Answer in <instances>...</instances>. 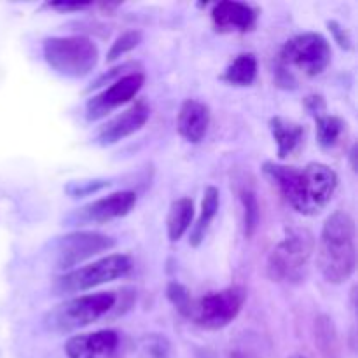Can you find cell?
<instances>
[{
	"label": "cell",
	"instance_id": "6da1fadb",
	"mask_svg": "<svg viewBox=\"0 0 358 358\" xmlns=\"http://www.w3.org/2000/svg\"><path fill=\"white\" fill-rule=\"evenodd\" d=\"M262 171L276 185L283 199L296 212L308 217L318 215L331 203L339 184L338 173L324 163H310L303 170H297L266 161Z\"/></svg>",
	"mask_w": 358,
	"mask_h": 358
},
{
	"label": "cell",
	"instance_id": "7a4b0ae2",
	"mask_svg": "<svg viewBox=\"0 0 358 358\" xmlns=\"http://www.w3.org/2000/svg\"><path fill=\"white\" fill-rule=\"evenodd\" d=\"M355 220L345 210H336L327 217L320 233L317 266L327 283L341 285L355 273L357 266Z\"/></svg>",
	"mask_w": 358,
	"mask_h": 358
},
{
	"label": "cell",
	"instance_id": "3957f363",
	"mask_svg": "<svg viewBox=\"0 0 358 358\" xmlns=\"http://www.w3.org/2000/svg\"><path fill=\"white\" fill-rule=\"evenodd\" d=\"M331 42L317 31L299 34L287 41L278 58V83L290 86L297 77H317L331 65Z\"/></svg>",
	"mask_w": 358,
	"mask_h": 358
},
{
	"label": "cell",
	"instance_id": "277c9868",
	"mask_svg": "<svg viewBox=\"0 0 358 358\" xmlns=\"http://www.w3.org/2000/svg\"><path fill=\"white\" fill-rule=\"evenodd\" d=\"M117 304L114 292H96L66 299L44 315V329L55 334H70L110 313Z\"/></svg>",
	"mask_w": 358,
	"mask_h": 358
},
{
	"label": "cell",
	"instance_id": "5b68a950",
	"mask_svg": "<svg viewBox=\"0 0 358 358\" xmlns=\"http://www.w3.org/2000/svg\"><path fill=\"white\" fill-rule=\"evenodd\" d=\"M42 55L45 63L58 76L69 79H83L90 76L100 59L98 45L83 35L45 38L42 42Z\"/></svg>",
	"mask_w": 358,
	"mask_h": 358
},
{
	"label": "cell",
	"instance_id": "8992f818",
	"mask_svg": "<svg viewBox=\"0 0 358 358\" xmlns=\"http://www.w3.org/2000/svg\"><path fill=\"white\" fill-rule=\"evenodd\" d=\"M315 240L310 229L294 227L268 257L266 273L276 283H299L313 255Z\"/></svg>",
	"mask_w": 358,
	"mask_h": 358
},
{
	"label": "cell",
	"instance_id": "52a82bcc",
	"mask_svg": "<svg viewBox=\"0 0 358 358\" xmlns=\"http://www.w3.org/2000/svg\"><path fill=\"white\" fill-rule=\"evenodd\" d=\"M133 268L131 259L126 254H110L101 257L91 264L83 268L66 271L65 275L58 276L52 283V290L56 296H70V294H80L86 290L96 289L103 283L115 282L129 275Z\"/></svg>",
	"mask_w": 358,
	"mask_h": 358
},
{
	"label": "cell",
	"instance_id": "ba28073f",
	"mask_svg": "<svg viewBox=\"0 0 358 358\" xmlns=\"http://www.w3.org/2000/svg\"><path fill=\"white\" fill-rule=\"evenodd\" d=\"M245 301L247 290L240 285H231L219 292H210L192 299L187 318L205 331H220L236 320Z\"/></svg>",
	"mask_w": 358,
	"mask_h": 358
},
{
	"label": "cell",
	"instance_id": "9c48e42d",
	"mask_svg": "<svg viewBox=\"0 0 358 358\" xmlns=\"http://www.w3.org/2000/svg\"><path fill=\"white\" fill-rule=\"evenodd\" d=\"M115 241L110 236L94 231H73V233L58 236L52 243V261L59 271H72L76 266L83 264L87 259L101 252L112 250Z\"/></svg>",
	"mask_w": 358,
	"mask_h": 358
},
{
	"label": "cell",
	"instance_id": "30bf717a",
	"mask_svg": "<svg viewBox=\"0 0 358 358\" xmlns=\"http://www.w3.org/2000/svg\"><path fill=\"white\" fill-rule=\"evenodd\" d=\"M136 205V194L131 191H119L94 199L87 205L80 206L66 217V226H101L114 219L128 215Z\"/></svg>",
	"mask_w": 358,
	"mask_h": 358
},
{
	"label": "cell",
	"instance_id": "8fae6325",
	"mask_svg": "<svg viewBox=\"0 0 358 358\" xmlns=\"http://www.w3.org/2000/svg\"><path fill=\"white\" fill-rule=\"evenodd\" d=\"M145 77L142 72H133L128 76L121 77L119 80L112 83L100 93L93 94L86 103V119L90 122H96L100 119L107 117L110 112L126 105L138 94L142 90Z\"/></svg>",
	"mask_w": 358,
	"mask_h": 358
},
{
	"label": "cell",
	"instance_id": "7c38bea8",
	"mask_svg": "<svg viewBox=\"0 0 358 358\" xmlns=\"http://www.w3.org/2000/svg\"><path fill=\"white\" fill-rule=\"evenodd\" d=\"M150 117V108L145 101L138 100L131 105L129 108H126L124 112L117 114L115 117H112L110 121L105 122L103 126H100L96 133V142L101 147H110L119 143L121 140L128 138V136L135 135L136 131L145 126V122Z\"/></svg>",
	"mask_w": 358,
	"mask_h": 358
},
{
	"label": "cell",
	"instance_id": "4fadbf2b",
	"mask_svg": "<svg viewBox=\"0 0 358 358\" xmlns=\"http://www.w3.org/2000/svg\"><path fill=\"white\" fill-rule=\"evenodd\" d=\"M212 23L219 31H250L257 23L259 10L245 2H224L213 3L212 7Z\"/></svg>",
	"mask_w": 358,
	"mask_h": 358
},
{
	"label": "cell",
	"instance_id": "5bb4252c",
	"mask_svg": "<svg viewBox=\"0 0 358 358\" xmlns=\"http://www.w3.org/2000/svg\"><path fill=\"white\" fill-rule=\"evenodd\" d=\"M119 345V334L110 329L73 336L66 341L65 353L69 358H100L110 355Z\"/></svg>",
	"mask_w": 358,
	"mask_h": 358
},
{
	"label": "cell",
	"instance_id": "9a60e30c",
	"mask_svg": "<svg viewBox=\"0 0 358 358\" xmlns=\"http://www.w3.org/2000/svg\"><path fill=\"white\" fill-rule=\"evenodd\" d=\"M210 108L198 100H185L177 115V131L184 140L199 143L208 133Z\"/></svg>",
	"mask_w": 358,
	"mask_h": 358
},
{
	"label": "cell",
	"instance_id": "2e32d148",
	"mask_svg": "<svg viewBox=\"0 0 358 358\" xmlns=\"http://www.w3.org/2000/svg\"><path fill=\"white\" fill-rule=\"evenodd\" d=\"M269 129L276 142V154L278 159H287L292 156L304 142V129L303 124L292 121V119L282 117V115H275L269 119Z\"/></svg>",
	"mask_w": 358,
	"mask_h": 358
},
{
	"label": "cell",
	"instance_id": "e0dca14e",
	"mask_svg": "<svg viewBox=\"0 0 358 358\" xmlns=\"http://www.w3.org/2000/svg\"><path fill=\"white\" fill-rule=\"evenodd\" d=\"M219 203H220V192L215 185H208L205 189L201 201V212H199L198 220L191 229V238H189V245L191 247H199L205 240L206 233H208L210 226H212L213 219L217 217L219 212Z\"/></svg>",
	"mask_w": 358,
	"mask_h": 358
},
{
	"label": "cell",
	"instance_id": "ac0fdd59",
	"mask_svg": "<svg viewBox=\"0 0 358 358\" xmlns=\"http://www.w3.org/2000/svg\"><path fill=\"white\" fill-rule=\"evenodd\" d=\"M194 220V201L191 198H178L171 203L166 217V233L170 241H180Z\"/></svg>",
	"mask_w": 358,
	"mask_h": 358
},
{
	"label": "cell",
	"instance_id": "d6986e66",
	"mask_svg": "<svg viewBox=\"0 0 358 358\" xmlns=\"http://www.w3.org/2000/svg\"><path fill=\"white\" fill-rule=\"evenodd\" d=\"M257 58L252 52H241L227 65L222 80L231 86H250L257 77Z\"/></svg>",
	"mask_w": 358,
	"mask_h": 358
},
{
	"label": "cell",
	"instance_id": "ffe728a7",
	"mask_svg": "<svg viewBox=\"0 0 358 358\" xmlns=\"http://www.w3.org/2000/svg\"><path fill=\"white\" fill-rule=\"evenodd\" d=\"M315 343L324 358L339 357V338L332 318L327 315H318L315 318Z\"/></svg>",
	"mask_w": 358,
	"mask_h": 358
},
{
	"label": "cell",
	"instance_id": "44dd1931",
	"mask_svg": "<svg viewBox=\"0 0 358 358\" xmlns=\"http://www.w3.org/2000/svg\"><path fill=\"white\" fill-rule=\"evenodd\" d=\"M238 196H240L241 206H243L245 238H252L257 233L259 220H261V205H259V199L254 187H250V185H243V187L238 191Z\"/></svg>",
	"mask_w": 358,
	"mask_h": 358
},
{
	"label": "cell",
	"instance_id": "7402d4cb",
	"mask_svg": "<svg viewBox=\"0 0 358 358\" xmlns=\"http://www.w3.org/2000/svg\"><path fill=\"white\" fill-rule=\"evenodd\" d=\"M346 122L338 115L324 114L317 117V140L324 149H332L338 145L345 133Z\"/></svg>",
	"mask_w": 358,
	"mask_h": 358
},
{
	"label": "cell",
	"instance_id": "603a6c76",
	"mask_svg": "<svg viewBox=\"0 0 358 358\" xmlns=\"http://www.w3.org/2000/svg\"><path fill=\"white\" fill-rule=\"evenodd\" d=\"M140 42H142V31L140 30L124 31V34H121L117 38H115L114 44H112V48L108 49L107 62L112 63V62H115V59L121 58V56L128 55V52L133 51V49H135Z\"/></svg>",
	"mask_w": 358,
	"mask_h": 358
},
{
	"label": "cell",
	"instance_id": "cb8c5ba5",
	"mask_svg": "<svg viewBox=\"0 0 358 358\" xmlns=\"http://www.w3.org/2000/svg\"><path fill=\"white\" fill-rule=\"evenodd\" d=\"M135 69H140L138 62H124L121 63V65L112 66L110 70H107V72H103L101 76H98L96 79L86 87V93H91L93 90H100V87L107 86V84L115 83V80H119L121 77L128 76V73H133V70ZM135 72H138V70H135Z\"/></svg>",
	"mask_w": 358,
	"mask_h": 358
},
{
	"label": "cell",
	"instance_id": "d4e9b609",
	"mask_svg": "<svg viewBox=\"0 0 358 358\" xmlns=\"http://www.w3.org/2000/svg\"><path fill=\"white\" fill-rule=\"evenodd\" d=\"M138 343L143 358H166L170 353V343L161 334H147Z\"/></svg>",
	"mask_w": 358,
	"mask_h": 358
},
{
	"label": "cell",
	"instance_id": "484cf974",
	"mask_svg": "<svg viewBox=\"0 0 358 358\" xmlns=\"http://www.w3.org/2000/svg\"><path fill=\"white\" fill-rule=\"evenodd\" d=\"M166 297L171 304L175 306V310L182 315V317L187 318L189 310H191L192 304V297L189 294V290L185 289L182 283L177 282H170L166 287Z\"/></svg>",
	"mask_w": 358,
	"mask_h": 358
},
{
	"label": "cell",
	"instance_id": "4316f807",
	"mask_svg": "<svg viewBox=\"0 0 358 358\" xmlns=\"http://www.w3.org/2000/svg\"><path fill=\"white\" fill-rule=\"evenodd\" d=\"M108 187V182L103 180H87V182H73L66 187V192H69L72 198H84L87 194H93V192L100 191V189Z\"/></svg>",
	"mask_w": 358,
	"mask_h": 358
},
{
	"label": "cell",
	"instance_id": "83f0119b",
	"mask_svg": "<svg viewBox=\"0 0 358 358\" xmlns=\"http://www.w3.org/2000/svg\"><path fill=\"white\" fill-rule=\"evenodd\" d=\"M327 27L331 34L334 35V41L341 45L343 49H352V37H350L348 30L343 28L338 21H327Z\"/></svg>",
	"mask_w": 358,
	"mask_h": 358
},
{
	"label": "cell",
	"instance_id": "f1b7e54d",
	"mask_svg": "<svg viewBox=\"0 0 358 358\" xmlns=\"http://www.w3.org/2000/svg\"><path fill=\"white\" fill-rule=\"evenodd\" d=\"M306 108L318 117V115H324L325 114V101L320 94H311V96L306 98Z\"/></svg>",
	"mask_w": 358,
	"mask_h": 358
},
{
	"label": "cell",
	"instance_id": "f546056e",
	"mask_svg": "<svg viewBox=\"0 0 358 358\" xmlns=\"http://www.w3.org/2000/svg\"><path fill=\"white\" fill-rule=\"evenodd\" d=\"M51 9L62 10V13H73V10H83L91 7V3L86 2H56V3H49Z\"/></svg>",
	"mask_w": 358,
	"mask_h": 358
},
{
	"label": "cell",
	"instance_id": "4dcf8cb0",
	"mask_svg": "<svg viewBox=\"0 0 358 358\" xmlns=\"http://www.w3.org/2000/svg\"><path fill=\"white\" fill-rule=\"evenodd\" d=\"M292 358H304V357H299V355H296V357H292Z\"/></svg>",
	"mask_w": 358,
	"mask_h": 358
}]
</instances>
